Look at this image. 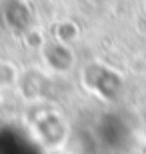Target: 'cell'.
Wrapping results in <instances>:
<instances>
[{"label":"cell","mask_w":146,"mask_h":154,"mask_svg":"<svg viewBox=\"0 0 146 154\" xmlns=\"http://www.w3.org/2000/svg\"><path fill=\"white\" fill-rule=\"evenodd\" d=\"M80 84L90 96L98 98L104 104H112L120 100L126 90L124 74L102 60H88L82 64Z\"/></svg>","instance_id":"1"},{"label":"cell","mask_w":146,"mask_h":154,"mask_svg":"<svg viewBox=\"0 0 146 154\" xmlns=\"http://www.w3.org/2000/svg\"><path fill=\"white\" fill-rule=\"evenodd\" d=\"M28 128L38 144L46 148H60L68 138V120L58 108L46 102H36L28 112Z\"/></svg>","instance_id":"2"},{"label":"cell","mask_w":146,"mask_h":154,"mask_svg":"<svg viewBox=\"0 0 146 154\" xmlns=\"http://www.w3.org/2000/svg\"><path fill=\"white\" fill-rule=\"evenodd\" d=\"M38 56H40V62H42V68L54 78L72 74L78 66V56H76L74 46L62 44L54 38H48V42L38 52Z\"/></svg>","instance_id":"3"},{"label":"cell","mask_w":146,"mask_h":154,"mask_svg":"<svg viewBox=\"0 0 146 154\" xmlns=\"http://www.w3.org/2000/svg\"><path fill=\"white\" fill-rule=\"evenodd\" d=\"M52 78H54V76H50L44 68H40V70H24L22 74H20V80H18V84H16L14 90L30 104L44 102Z\"/></svg>","instance_id":"4"},{"label":"cell","mask_w":146,"mask_h":154,"mask_svg":"<svg viewBox=\"0 0 146 154\" xmlns=\"http://www.w3.org/2000/svg\"><path fill=\"white\" fill-rule=\"evenodd\" d=\"M2 20L4 26L14 34L22 36L32 26V12L24 0H6L2 4Z\"/></svg>","instance_id":"5"},{"label":"cell","mask_w":146,"mask_h":154,"mask_svg":"<svg viewBox=\"0 0 146 154\" xmlns=\"http://www.w3.org/2000/svg\"><path fill=\"white\" fill-rule=\"evenodd\" d=\"M94 132L100 136L102 144H106L110 148H118L120 144H124L126 134H130L126 124L118 116L106 114L98 120V124H94Z\"/></svg>","instance_id":"6"},{"label":"cell","mask_w":146,"mask_h":154,"mask_svg":"<svg viewBox=\"0 0 146 154\" xmlns=\"http://www.w3.org/2000/svg\"><path fill=\"white\" fill-rule=\"evenodd\" d=\"M80 34H82V30H80L78 22H74L72 18H60V20L54 22V26H52V36L50 38L58 40L62 44L74 46L80 40Z\"/></svg>","instance_id":"7"},{"label":"cell","mask_w":146,"mask_h":154,"mask_svg":"<svg viewBox=\"0 0 146 154\" xmlns=\"http://www.w3.org/2000/svg\"><path fill=\"white\" fill-rule=\"evenodd\" d=\"M22 70L18 68V64L10 58H0V90H14L20 80Z\"/></svg>","instance_id":"8"},{"label":"cell","mask_w":146,"mask_h":154,"mask_svg":"<svg viewBox=\"0 0 146 154\" xmlns=\"http://www.w3.org/2000/svg\"><path fill=\"white\" fill-rule=\"evenodd\" d=\"M22 42H24V46L28 48V50H36V52H40L42 50V46L48 42V32H46L44 28H40V26H36V24H32L26 32H24L22 36Z\"/></svg>","instance_id":"9"},{"label":"cell","mask_w":146,"mask_h":154,"mask_svg":"<svg viewBox=\"0 0 146 154\" xmlns=\"http://www.w3.org/2000/svg\"><path fill=\"white\" fill-rule=\"evenodd\" d=\"M2 94H4V92L0 90V108H2V100H4V96H2Z\"/></svg>","instance_id":"10"},{"label":"cell","mask_w":146,"mask_h":154,"mask_svg":"<svg viewBox=\"0 0 146 154\" xmlns=\"http://www.w3.org/2000/svg\"><path fill=\"white\" fill-rule=\"evenodd\" d=\"M142 8H144V12H146V0H142Z\"/></svg>","instance_id":"11"},{"label":"cell","mask_w":146,"mask_h":154,"mask_svg":"<svg viewBox=\"0 0 146 154\" xmlns=\"http://www.w3.org/2000/svg\"><path fill=\"white\" fill-rule=\"evenodd\" d=\"M144 128H146V118H144Z\"/></svg>","instance_id":"12"}]
</instances>
